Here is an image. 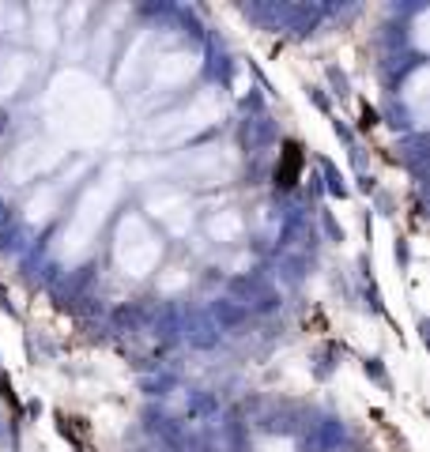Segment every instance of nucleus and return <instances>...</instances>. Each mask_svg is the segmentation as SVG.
Masks as SVG:
<instances>
[{
  "mask_svg": "<svg viewBox=\"0 0 430 452\" xmlns=\"http://www.w3.org/2000/svg\"><path fill=\"white\" fill-rule=\"evenodd\" d=\"M299 170H302V151H299V143H287L280 166H275V181H280L283 189H287V185L299 181Z\"/></svg>",
  "mask_w": 430,
  "mask_h": 452,
  "instance_id": "1",
  "label": "nucleus"
}]
</instances>
